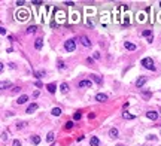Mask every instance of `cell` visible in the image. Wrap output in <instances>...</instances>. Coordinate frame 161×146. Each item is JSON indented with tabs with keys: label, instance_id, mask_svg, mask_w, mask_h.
<instances>
[{
	"label": "cell",
	"instance_id": "6da1fadb",
	"mask_svg": "<svg viewBox=\"0 0 161 146\" xmlns=\"http://www.w3.org/2000/svg\"><path fill=\"white\" fill-rule=\"evenodd\" d=\"M140 64L145 67V69H148V70H155V66H154V60L151 58V57H146V58H143L142 61H140Z\"/></svg>",
	"mask_w": 161,
	"mask_h": 146
},
{
	"label": "cell",
	"instance_id": "7a4b0ae2",
	"mask_svg": "<svg viewBox=\"0 0 161 146\" xmlns=\"http://www.w3.org/2000/svg\"><path fill=\"white\" fill-rule=\"evenodd\" d=\"M15 16H16V19H18V21H21V22H24V21H27V19L30 18L29 12H27V10H24V9H20V10H16Z\"/></svg>",
	"mask_w": 161,
	"mask_h": 146
},
{
	"label": "cell",
	"instance_id": "3957f363",
	"mask_svg": "<svg viewBox=\"0 0 161 146\" xmlns=\"http://www.w3.org/2000/svg\"><path fill=\"white\" fill-rule=\"evenodd\" d=\"M64 49L67 52H73L75 49H76V42L73 40V39H69V40H66L64 42Z\"/></svg>",
	"mask_w": 161,
	"mask_h": 146
},
{
	"label": "cell",
	"instance_id": "277c9868",
	"mask_svg": "<svg viewBox=\"0 0 161 146\" xmlns=\"http://www.w3.org/2000/svg\"><path fill=\"white\" fill-rule=\"evenodd\" d=\"M79 40H81V43L84 45L85 48H90V46H91V40H90V39H88L87 36H81V37H79Z\"/></svg>",
	"mask_w": 161,
	"mask_h": 146
},
{
	"label": "cell",
	"instance_id": "5b68a950",
	"mask_svg": "<svg viewBox=\"0 0 161 146\" xmlns=\"http://www.w3.org/2000/svg\"><path fill=\"white\" fill-rule=\"evenodd\" d=\"M146 116H148L151 121H157V119H158V112H155V110H149L148 113H146Z\"/></svg>",
	"mask_w": 161,
	"mask_h": 146
},
{
	"label": "cell",
	"instance_id": "8992f818",
	"mask_svg": "<svg viewBox=\"0 0 161 146\" xmlns=\"http://www.w3.org/2000/svg\"><path fill=\"white\" fill-rule=\"evenodd\" d=\"M78 87H79V88H90L91 87V81L84 79V81H81L79 83H78Z\"/></svg>",
	"mask_w": 161,
	"mask_h": 146
},
{
	"label": "cell",
	"instance_id": "52a82bcc",
	"mask_svg": "<svg viewBox=\"0 0 161 146\" xmlns=\"http://www.w3.org/2000/svg\"><path fill=\"white\" fill-rule=\"evenodd\" d=\"M145 83H146V78H145V76H140V78L136 81V87H137V88H142Z\"/></svg>",
	"mask_w": 161,
	"mask_h": 146
},
{
	"label": "cell",
	"instance_id": "ba28073f",
	"mask_svg": "<svg viewBox=\"0 0 161 146\" xmlns=\"http://www.w3.org/2000/svg\"><path fill=\"white\" fill-rule=\"evenodd\" d=\"M57 19H58V22H64V19H66V14L63 12V10H57Z\"/></svg>",
	"mask_w": 161,
	"mask_h": 146
},
{
	"label": "cell",
	"instance_id": "9c48e42d",
	"mask_svg": "<svg viewBox=\"0 0 161 146\" xmlns=\"http://www.w3.org/2000/svg\"><path fill=\"white\" fill-rule=\"evenodd\" d=\"M27 102H29V95H21V97L18 98V100H16V104H24V103H27Z\"/></svg>",
	"mask_w": 161,
	"mask_h": 146
},
{
	"label": "cell",
	"instance_id": "30bf717a",
	"mask_svg": "<svg viewBox=\"0 0 161 146\" xmlns=\"http://www.w3.org/2000/svg\"><path fill=\"white\" fill-rule=\"evenodd\" d=\"M96 100H97V102H106V100H107V95L103 94V92H98V94L96 95Z\"/></svg>",
	"mask_w": 161,
	"mask_h": 146
},
{
	"label": "cell",
	"instance_id": "8fae6325",
	"mask_svg": "<svg viewBox=\"0 0 161 146\" xmlns=\"http://www.w3.org/2000/svg\"><path fill=\"white\" fill-rule=\"evenodd\" d=\"M37 109V103H31L29 107H27V110H25V113H33V112H34Z\"/></svg>",
	"mask_w": 161,
	"mask_h": 146
},
{
	"label": "cell",
	"instance_id": "7c38bea8",
	"mask_svg": "<svg viewBox=\"0 0 161 146\" xmlns=\"http://www.w3.org/2000/svg\"><path fill=\"white\" fill-rule=\"evenodd\" d=\"M34 48L37 49V51L43 48V40H42V39H36V40H34Z\"/></svg>",
	"mask_w": 161,
	"mask_h": 146
},
{
	"label": "cell",
	"instance_id": "4fadbf2b",
	"mask_svg": "<svg viewBox=\"0 0 161 146\" xmlns=\"http://www.w3.org/2000/svg\"><path fill=\"white\" fill-rule=\"evenodd\" d=\"M124 46H125V49H128V51H136V45L131 43V42H125Z\"/></svg>",
	"mask_w": 161,
	"mask_h": 146
},
{
	"label": "cell",
	"instance_id": "5bb4252c",
	"mask_svg": "<svg viewBox=\"0 0 161 146\" xmlns=\"http://www.w3.org/2000/svg\"><path fill=\"white\" fill-rule=\"evenodd\" d=\"M137 21L139 22H145L146 21V10L142 12V14H137Z\"/></svg>",
	"mask_w": 161,
	"mask_h": 146
},
{
	"label": "cell",
	"instance_id": "9a60e30c",
	"mask_svg": "<svg viewBox=\"0 0 161 146\" xmlns=\"http://www.w3.org/2000/svg\"><path fill=\"white\" fill-rule=\"evenodd\" d=\"M90 145H91V146H98V145H100L98 137H97V136H93V137H91V140H90Z\"/></svg>",
	"mask_w": 161,
	"mask_h": 146
},
{
	"label": "cell",
	"instance_id": "2e32d148",
	"mask_svg": "<svg viewBox=\"0 0 161 146\" xmlns=\"http://www.w3.org/2000/svg\"><path fill=\"white\" fill-rule=\"evenodd\" d=\"M46 89H48L51 94H54L55 89H57V85H55V83H48V85H46Z\"/></svg>",
	"mask_w": 161,
	"mask_h": 146
},
{
	"label": "cell",
	"instance_id": "e0dca14e",
	"mask_svg": "<svg viewBox=\"0 0 161 146\" xmlns=\"http://www.w3.org/2000/svg\"><path fill=\"white\" fill-rule=\"evenodd\" d=\"M109 137H112V139L118 137V130H116V128H110L109 130Z\"/></svg>",
	"mask_w": 161,
	"mask_h": 146
},
{
	"label": "cell",
	"instance_id": "ac0fdd59",
	"mask_svg": "<svg viewBox=\"0 0 161 146\" xmlns=\"http://www.w3.org/2000/svg\"><path fill=\"white\" fill-rule=\"evenodd\" d=\"M91 79H93L94 82H96V83H98V85H102V83H103L102 78H100V76H97V75H91Z\"/></svg>",
	"mask_w": 161,
	"mask_h": 146
},
{
	"label": "cell",
	"instance_id": "d6986e66",
	"mask_svg": "<svg viewBox=\"0 0 161 146\" xmlns=\"http://www.w3.org/2000/svg\"><path fill=\"white\" fill-rule=\"evenodd\" d=\"M122 118H124V119H134L136 116H134V115H131V113H128V112L125 110L124 113H122Z\"/></svg>",
	"mask_w": 161,
	"mask_h": 146
},
{
	"label": "cell",
	"instance_id": "ffe728a7",
	"mask_svg": "<svg viewBox=\"0 0 161 146\" xmlns=\"http://www.w3.org/2000/svg\"><path fill=\"white\" fill-rule=\"evenodd\" d=\"M30 142H31L33 145H39V143H40V137H39V136H33V137L30 139Z\"/></svg>",
	"mask_w": 161,
	"mask_h": 146
},
{
	"label": "cell",
	"instance_id": "44dd1931",
	"mask_svg": "<svg viewBox=\"0 0 161 146\" xmlns=\"http://www.w3.org/2000/svg\"><path fill=\"white\" fill-rule=\"evenodd\" d=\"M60 89H61V92H67L69 91V85L66 82H63L61 85H60Z\"/></svg>",
	"mask_w": 161,
	"mask_h": 146
},
{
	"label": "cell",
	"instance_id": "7402d4cb",
	"mask_svg": "<svg viewBox=\"0 0 161 146\" xmlns=\"http://www.w3.org/2000/svg\"><path fill=\"white\" fill-rule=\"evenodd\" d=\"M51 113H52L54 116H60V115H61V109H60V107H54Z\"/></svg>",
	"mask_w": 161,
	"mask_h": 146
},
{
	"label": "cell",
	"instance_id": "603a6c76",
	"mask_svg": "<svg viewBox=\"0 0 161 146\" xmlns=\"http://www.w3.org/2000/svg\"><path fill=\"white\" fill-rule=\"evenodd\" d=\"M46 142H48V143H52V142H54V133H52V131H49V133H48V136H46Z\"/></svg>",
	"mask_w": 161,
	"mask_h": 146
},
{
	"label": "cell",
	"instance_id": "cb8c5ba5",
	"mask_svg": "<svg viewBox=\"0 0 161 146\" xmlns=\"http://www.w3.org/2000/svg\"><path fill=\"white\" fill-rule=\"evenodd\" d=\"M81 118H82V113H81L79 110H78V112H75V113H73V119H75V121H79Z\"/></svg>",
	"mask_w": 161,
	"mask_h": 146
},
{
	"label": "cell",
	"instance_id": "d4e9b609",
	"mask_svg": "<svg viewBox=\"0 0 161 146\" xmlns=\"http://www.w3.org/2000/svg\"><path fill=\"white\" fill-rule=\"evenodd\" d=\"M36 30H37L36 25H30L29 29H27V33H29V34H31V33H36Z\"/></svg>",
	"mask_w": 161,
	"mask_h": 146
},
{
	"label": "cell",
	"instance_id": "484cf974",
	"mask_svg": "<svg viewBox=\"0 0 161 146\" xmlns=\"http://www.w3.org/2000/svg\"><path fill=\"white\" fill-rule=\"evenodd\" d=\"M34 76L37 78V79H40L42 76H45V72H43V70L42 72H34Z\"/></svg>",
	"mask_w": 161,
	"mask_h": 146
},
{
	"label": "cell",
	"instance_id": "4316f807",
	"mask_svg": "<svg viewBox=\"0 0 161 146\" xmlns=\"http://www.w3.org/2000/svg\"><path fill=\"white\" fill-rule=\"evenodd\" d=\"M72 127H73V122H72V121H67V122L64 124V128H66V130H70Z\"/></svg>",
	"mask_w": 161,
	"mask_h": 146
},
{
	"label": "cell",
	"instance_id": "83f0119b",
	"mask_svg": "<svg viewBox=\"0 0 161 146\" xmlns=\"http://www.w3.org/2000/svg\"><path fill=\"white\" fill-rule=\"evenodd\" d=\"M10 87V82H2V89H6Z\"/></svg>",
	"mask_w": 161,
	"mask_h": 146
},
{
	"label": "cell",
	"instance_id": "f1b7e54d",
	"mask_svg": "<svg viewBox=\"0 0 161 146\" xmlns=\"http://www.w3.org/2000/svg\"><path fill=\"white\" fill-rule=\"evenodd\" d=\"M142 34L145 36V37H151V36H152V34H151V31H149V30H145V31L142 33Z\"/></svg>",
	"mask_w": 161,
	"mask_h": 146
},
{
	"label": "cell",
	"instance_id": "f546056e",
	"mask_svg": "<svg viewBox=\"0 0 161 146\" xmlns=\"http://www.w3.org/2000/svg\"><path fill=\"white\" fill-rule=\"evenodd\" d=\"M16 127H18V128H24V127H25V122H18V124H16Z\"/></svg>",
	"mask_w": 161,
	"mask_h": 146
},
{
	"label": "cell",
	"instance_id": "4dcf8cb0",
	"mask_svg": "<svg viewBox=\"0 0 161 146\" xmlns=\"http://www.w3.org/2000/svg\"><path fill=\"white\" fill-rule=\"evenodd\" d=\"M58 67H60V69H61V70H63V69H64V67H66V66H64V63H63V61H58Z\"/></svg>",
	"mask_w": 161,
	"mask_h": 146
},
{
	"label": "cell",
	"instance_id": "1f68e13d",
	"mask_svg": "<svg viewBox=\"0 0 161 146\" xmlns=\"http://www.w3.org/2000/svg\"><path fill=\"white\" fill-rule=\"evenodd\" d=\"M31 3H33V5H36V6H39V5H42V2H39V0H33Z\"/></svg>",
	"mask_w": 161,
	"mask_h": 146
},
{
	"label": "cell",
	"instance_id": "d6a6232c",
	"mask_svg": "<svg viewBox=\"0 0 161 146\" xmlns=\"http://www.w3.org/2000/svg\"><path fill=\"white\" fill-rule=\"evenodd\" d=\"M143 95L145 97H151V91H143Z\"/></svg>",
	"mask_w": 161,
	"mask_h": 146
},
{
	"label": "cell",
	"instance_id": "836d02e7",
	"mask_svg": "<svg viewBox=\"0 0 161 146\" xmlns=\"http://www.w3.org/2000/svg\"><path fill=\"white\" fill-rule=\"evenodd\" d=\"M88 118H90V119H94V118H96V113H93V112H91V113H88Z\"/></svg>",
	"mask_w": 161,
	"mask_h": 146
},
{
	"label": "cell",
	"instance_id": "e575fe53",
	"mask_svg": "<svg viewBox=\"0 0 161 146\" xmlns=\"http://www.w3.org/2000/svg\"><path fill=\"white\" fill-rule=\"evenodd\" d=\"M14 146H21V142L20 140H14Z\"/></svg>",
	"mask_w": 161,
	"mask_h": 146
},
{
	"label": "cell",
	"instance_id": "d590c367",
	"mask_svg": "<svg viewBox=\"0 0 161 146\" xmlns=\"http://www.w3.org/2000/svg\"><path fill=\"white\" fill-rule=\"evenodd\" d=\"M18 91H20V87H15V88L12 89V92H14V94H16V92H18Z\"/></svg>",
	"mask_w": 161,
	"mask_h": 146
},
{
	"label": "cell",
	"instance_id": "8d00e7d4",
	"mask_svg": "<svg viewBox=\"0 0 161 146\" xmlns=\"http://www.w3.org/2000/svg\"><path fill=\"white\" fill-rule=\"evenodd\" d=\"M94 58L98 60V58H100V52H94Z\"/></svg>",
	"mask_w": 161,
	"mask_h": 146
},
{
	"label": "cell",
	"instance_id": "74e56055",
	"mask_svg": "<svg viewBox=\"0 0 161 146\" xmlns=\"http://www.w3.org/2000/svg\"><path fill=\"white\" fill-rule=\"evenodd\" d=\"M0 33L5 36V34H6V29H3V27H2V29H0Z\"/></svg>",
	"mask_w": 161,
	"mask_h": 146
},
{
	"label": "cell",
	"instance_id": "f35d334b",
	"mask_svg": "<svg viewBox=\"0 0 161 146\" xmlns=\"http://www.w3.org/2000/svg\"><path fill=\"white\" fill-rule=\"evenodd\" d=\"M34 85H36V87H37V88H40V87H42V82H40V81H37V82H36V83H34Z\"/></svg>",
	"mask_w": 161,
	"mask_h": 146
},
{
	"label": "cell",
	"instance_id": "ab89813d",
	"mask_svg": "<svg viewBox=\"0 0 161 146\" xmlns=\"http://www.w3.org/2000/svg\"><path fill=\"white\" fill-rule=\"evenodd\" d=\"M23 5H24V2H23V0H21V2H20V0L16 2V6H23Z\"/></svg>",
	"mask_w": 161,
	"mask_h": 146
},
{
	"label": "cell",
	"instance_id": "60d3db41",
	"mask_svg": "<svg viewBox=\"0 0 161 146\" xmlns=\"http://www.w3.org/2000/svg\"><path fill=\"white\" fill-rule=\"evenodd\" d=\"M148 139H149V140H155V139H157V137H155L154 134H151V136H148Z\"/></svg>",
	"mask_w": 161,
	"mask_h": 146
},
{
	"label": "cell",
	"instance_id": "b9f144b4",
	"mask_svg": "<svg viewBox=\"0 0 161 146\" xmlns=\"http://www.w3.org/2000/svg\"><path fill=\"white\" fill-rule=\"evenodd\" d=\"M2 139H3V140H6V139H8V134H6V133H3V134H2Z\"/></svg>",
	"mask_w": 161,
	"mask_h": 146
},
{
	"label": "cell",
	"instance_id": "7bdbcfd3",
	"mask_svg": "<svg viewBox=\"0 0 161 146\" xmlns=\"http://www.w3.org/2000/svg\"><path fill=\"white\" fill-rule=\"evenodd\" d=\"M76 140H78V142H82V140H84V136H79V137H78Z\"/></svg>",
	"mask_w": 161,
	"mask_h": 146
},
{
	"label": "cell",
	"instance_id": "ee69618b",
	"mask_svg": "<svg viewBox=\"0 0 161 146\" xmlns=\"http://www.w3.org/2000/svg\"><path fill=\"white\" fill-rule=\"evenodd\" d=\"M87 61H88L90 64H93V63H94V60H93V58H87Z\"/></svg>",
	"mask_w": 161,
	"mask_h": 146
},
{
	"label": "cell",
	"instance_id": "f6af8a7d",
	"mask_svg": "<svg viewBox=\"0 0 161 146\" xmlns=\"http://www.w3.org/2000/svg\"><path fill=\"white\" fill-rule=\"evenodd\" d=\"M115 146H124V145H115Z\"/></svg>",
	"mask_w": 161,
	"mask_h": 146
},
{
	"label": "cell",
	"instance_id": "bcb514c9",
	"mask_svg": "<svg viewBox=\"0 0 161 146\" xmlns=\"http://www.w3.org/2000/svg\"><path fill=\"white\" fill-rule=\"evenodd\" d=\"M160 21H161V15H160Z\"/></svg>",
	"mask_w": 161,
	"mask_h": 146
},
{
	"label": "cell",
	"instance_id": "7dc6e473",
	"mask_svg": "<svg viewBox=\"0 0 161 146\" xmlns=\"http://www.w3.org/2000/svg\"><path fill=\"white\" fill-rule=\"evenodd\" d=\"M160 6H161V2H160Z\"/></svg>",
	"mask_w": 161,
	"mask_h": 146
}]
</instances>
